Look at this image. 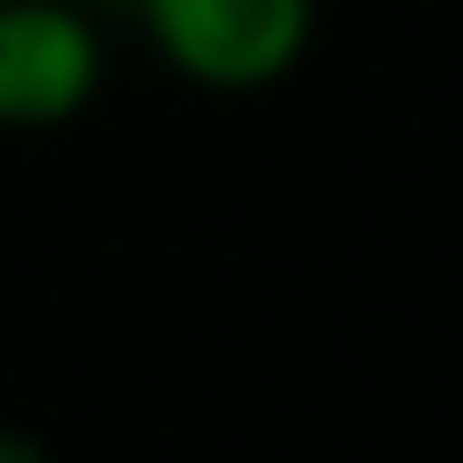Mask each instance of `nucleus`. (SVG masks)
Masks as SVG:
<instances>
[{
  "label": "nucleus",
  "instance_id": "f257e3e1",
  "mask_svg": "<svg viewBox=\"0 0 463 463\" xmlns=\"http://www.w3.org/2000/svg\"><path fill=\"white\" fill-rule=\"evenodd\" d=\"M122 8L146 24L155 57L179 81L220 98H252L285 81L317 33V0H122Z\"/></svg>",
  "mask_w": 463,
  "mask_h": 463
},
{
  "label": "nucleus",
  "instance_id": "f03ea898",
  "mask_svg": "<svg viewBox=\"0 0 463 463\" xmlns=\"http://www.w3.org/2000/svg\"><path fill=\"white\" fill-rule=\"evenodd\" d=\"M106 81V41L81 0H0V130H57Z\"/></svg>",
  "mask_w": 463,
  "mask_h": 463
},
{
  "label": "nucleus",
  "instance_id": "7ed1b4c3",
  "mask_svg": "<svg viewBox=\"0 0 463 463\" xmlns=\"http://www.w3.org/2000/svg\"><path fill=\"white\" fill-rule=\"evenodd\" d=\"M0 463H41V448H33V439H16V431H0Z\"/></svg>",
  "mask_w": 463,
  "mask_h": 463
}]
</instances>
